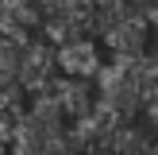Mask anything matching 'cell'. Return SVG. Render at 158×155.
<instances>
[{"mask_svg": "<svg viewBox=\"0 0 158 155\" xmlns=\"http://www.w3.org/2000/svg\"><path fill=\"white\" fill-rule=\"evenodd\" d=\"M97 108L116 120H135L158 97V58H112L97 74Z\"/></svg>", "mask_w": 158, "mask_h": 155, "instance_id": "6da1fadb", "label": "cell"}, {"mask_svg": "<svg viewBox=\"0 0 158 155\" xmlns=\"http://www.w3.org/2000/svg\"><path fill=\"white\" fill-rule=\"evenodd\" d=\"M93 39H100L112 58H147L154 31L143 4H93Z\"/></svg>", "mask_w": 158, "mask_h": 155, "instance_id": "7a4b0ae2", "label": "cell"}, {"mask_svg": "<svg viewBox=\"0 0 158 155\" xmlns=\"http://www.w3.org/2000/svg\"><path fill=\"white\" fill-rule=\"evenodd\" d=\"M154 136L135 120H116L108 113H93L77 124V155H151Z\"/></svg>", "mask_w": 158, "mask_h": 155, "instance_id": "3957f363", "label": "cell"}, {"mask_svg": "<svg viewBox=\"0 0 158 155\" xmlns=\"http://www.w3.org/2000/svg\"><path fill=\"white\" fill-rule=\"evenodd\" d=\"M0 78L19 85L23 97L54 78V46L39 35H0Z\"/></svg>", "mask_w": 158, "mask_h": 155, "instance_id": "277c9868", "label": "cell"}, {"mask_svg": "<svg viewBox=\"0 0 158 155\" xmlns=\"http://www.w3.org/2000/svg\"><path fill=\"white\" fill-rule=\"evenodd\" d=\"M23 89L19 85H12L8 78H0V140H12V128H15V120H19V113H23Z\"/></svg>", "mask_w": 158, "mask_h": 155, "instance_id": "5b68a950", "label": "cell"}, {"mask_svg": "<svg viewBox=\"0 0 158 155\" xmlns=\"http://www.w3.org/2000/svg\"><path fill=\"white\" fill-rule=\"evenodd\" d=\"M147 120H151V132L158 136V97L151 101V105H147Z\"/></svg>", "mask_w": 158, "mask_h": 155, "instance_id": "8992f818", "label": "cell"}, {"mask_svg": "<svg viewBox=\"0 0 158 155\" xmlns=\"http://www.w3.org/2000/svg\"><path fill=\"white\" fill-rule=\"evenodd\" d=\"M4 155H12V151H4Z\"/></svg>", "mask_w": 158, "mask_h": 155, "instance_id": "52a82bcc", "label": "cell"}]
</instances>
